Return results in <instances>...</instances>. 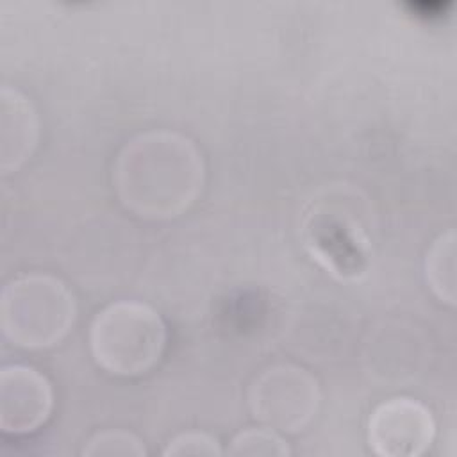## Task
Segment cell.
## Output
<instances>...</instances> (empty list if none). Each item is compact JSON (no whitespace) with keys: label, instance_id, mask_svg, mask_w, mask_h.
Returning a JSON list of instances; mask_svg holds the SVG:
<instances>
[{"label":"cell","instance_id":"1","mask_svg":"<svg viewBox=\"0 0 457 457\" xmlns=\"http://www.w3.org/2000/svg\"><path fill=\"white\" fill-rule=\"evenodd\" d=\"M204 177V159L195 143L170 130H148L127 141L112 173L121 204L148 220L182 214L200 195Z\"/></svg>","mask_w":457,"mask_h":457},{"label":"cell","instance_id":"2","mask_svg":"<svg viewBox=\"0 0 457 457\" xmlns=\"http://www.w3.org/2000/svg\"><path fill=\"white\" fill-rule=\"evenodd\" d=\"M75 298L55 277L43 273L9 280L0 295V328L20 348L59 343L75 321Z\"/></svg>","mask_w":457,"mask_h":457},{"label":"cell","instance_id":"3","mask_svg":"<svg viewBox=\"0 0 457 457\" xmlns=\"http://www.w3.org/2000/svg\"><path fill=\"white\" fill-rule=\"evenodd\" d=\"M166 325L159 312L132 300L104 307L89 328L91 353L112 375L134 377L148 371L162 355Z\"/></svg>","mask_w":457,"mask_h":457},{"label":"cell","instance_id":"4","mask_svg":"<svg viewBox=\"0 0 457 457\" xmlns=\"http://www.w3.org/2000/svg\"><path fill=\"white\" fill-rule=\"evenodd\" d=\"M248 403L268 428L300 432L318 412L320 387L303 368L280 364L264 370L250 386Z\"/></svg>","mask_w":457,"mask_h":457},{"label":"cell","instance_id":"5","mask_svg":"<svg viewBox=\"0 0 457 457\" xmlns=\"http://www.w3.org/2000/svg\"><path fill=\"white\" fill-rule=\"evenodd\" d=\"M436 437V421L427 405L411 396L378 403L368 420V443L382 457H416Z\"/></svg>","mask_w":457,"mask_h":457},{"label":"cell","instance_id":"6","mask_svg":"<svg viewBox=\"0 0 457 457\" xmlns=\"http://www.w3.org/2000/svg\"><path fill=\"white\" fill-rule=\"evenodd\" d=\"M54 391L45 375L30 366L0 370V430L12 436L37 430L50 416Z\"/></svg>","mask_w":457,"mask_h":457},{"label":"cell","instance_id":"7","mask_svg":"<svg viewBox=\"0 0 457 457\" xmlns=\"http://www.w3.org/2000/svg\"><path fill=\"white\" fill-rule=\"evenodd\" d=\"M307 245L311 252L325 262L332 273L341 277L357 275L366 257V239L350 216L332 202H321L307 218Z\"/></svg>","mask_w":457,"mask_h":457},{"label":"cell","instance_id":"8","mask_svg":"<svg viewBox=\"0 0 457 457\" xmlns=\"http://www.w3.org/2000/svg\"><path fill=\"white\" fill-rule=\"evenodd\" d=\"M39 121L32 102L9 86L0 91V170H18L34 152Z\"/></svg>","mask_w":457,"mask_h":457},{"label":"cell","instance_id":"9","mask_svg":"<svg viewBox=\"0 0 457 457\" xmlns=\"http://www.w3.org/2000/svg\"><path fill=\"white\" fill-rule=\"evenodd\" d=\"M455 232L450 228L439 234L425 257V278L434 295L445 302L455 303Z\"/></svg>","mask_w":457,"mask_h":457},{"label":"cell","instance_id":"10","mask_svg":"<svg viewBox=\"0 0 457 457\" xmlns=\"http://www.w3.org/2000/svg\"><path fill=\"white\" fill-rule=\"evenodd\" d=\"M230 455H264V457H284L289 455L291 450L287 443L273 430V428H246L234 436L230 448Z\"/></svg>","mask_w":457,"mask_h":457},{"label":"cell","instance_id":"11","mask_svg":"<svg viewBox=\"0 0 457 457\" xmlns=\"http://www.w3.org/2000/svg\"><path fill=\"white\" fill-rule=\"evenodd\" d=\"M84 455H95V457H102V455H107V457H116V455H121V457H129V455H145L146 450H145V445L143 441L130 434V432H125V430H104V432H98L95 434L87 445L84 446L82 450Z\"/></svg>","mask_w":457,"mask_h":457},{"label":"cell","instance_id":"12","mask_svg":"<svg viewBox=\"0 0 457 457\" xmlns=\"http://www.w3.org/2000/svg\"><path fill=\"white\" fill-rule=\"evenodd\" d=\"M164 455H221L223 450L218 439L207 432L200 430H187L177 434L170 439L168 446L162 452Z\"/></svg>","mask_w":457,"mask_h":457}]
</instances>
